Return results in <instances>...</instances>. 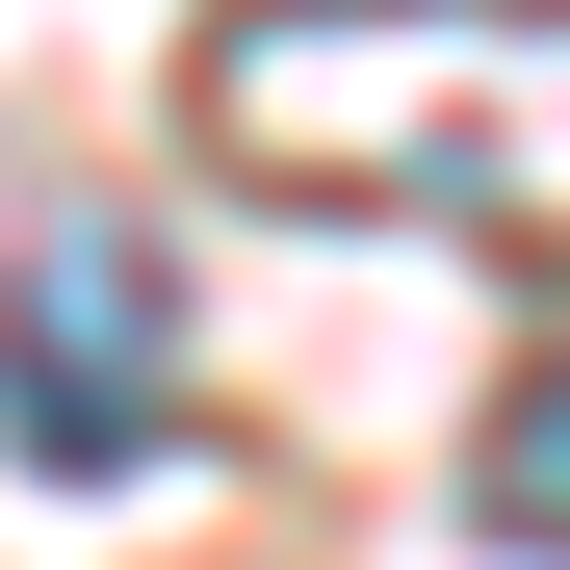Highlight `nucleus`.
I'll return each instance as SVG.
<instances>
[{
  "label": "nucleus",
  "instance_id": "1",
  "mask_svg": "<svg viewBox=\"0 0 570 570\" xmlns=\"http://www.w3.org/2000/svg\"><path fill=\"white\" fill-rule=\"evenodd\" d=\"M208 130L312 208L570 234V0H259L208 52Z\"/></svg>",
  "mask_w": 570,
  "mask_h": 570
},
{
  "label": "nucleus",
  "instance_id": "2",
  "mask_svg": "<svg viewBox=\"0 0 570 570\" xmlns=\"http://www.w3.org/2000/svg\"><path fill=\"white\" fill-rule=\"evenodd\" d=\"M0 441H27V493H130L181 441V234L156 208H27L0 234Z\"/></svg>",
  "mask_w": 570,
  "mask_h": 570
},
{
  "label": "nucleus",
  "instance_id": "3",
  "mask_svg": "<svg viewBox=\"0 0 570 570\" xmlns=\"http://www.w3.org/2000/svg\"><path fill=\"white\" fill-rule=\"evenodd\" d=\"M466 519H493V544H544V570H570V337H544L519 390H493V466H466Z\"/></svg>",
  "mask_w": 570,
  "mask_h": 570
}]
</instances>
